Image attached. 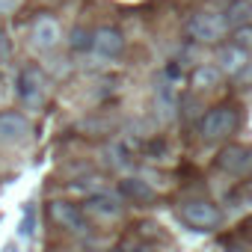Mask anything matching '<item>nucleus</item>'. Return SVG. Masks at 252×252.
Returning <instances> with one entry per match:
<instances>
[{"mask_svg": "<svg viewBox=\"0 0 252 252\" xmlns=\"http://www.w3.org/2000/svg\"><path fill=\"white\" fill-rule=\"evenodd\" d=\"M107 155H110V163L113 166H128L131 163V158H134V146L128 143V140H113L110 146H107Z\"/></svg>", "mask_w": 252, "mask_h": 252, "instance_id": "2eb2a0df", "label": "nucleus"}, {"mask_svg": "<svg viewBox=\"0 0 252 252\" xmlns=\"http://www.w3.org/2000/svg\"><path fill=\"white\" fill-rule=\"evenodd\" d=\"M234 45L240 51H252V24H243V27H234Z\"/></svg>", "mask_w": 252, "mask_h": 252, "instance_id": "dca6fc26", "label": "nucleus"}, {"mask_svg": "<svg viewBox=\"0 0 252 252\" xmlns=\"http://www.w3.org/2000/svg\"><path fill=\"white\" fill-rule=\"evenodd\" d=\"M119 193L125 196V199H131L134 205H146V202H152L158 193H155V187L146 181V178H137V175H131V178H122V184H119Z\"/></svg>", "mask_w": 252, "mask_h": 252, "instance_id": "9b49d317", "label": "nucleus"}, {"mask_svg": "<svg viewBox=\"0 0 252 252\" xmlns=\"http://www.w3.org/2000/svg\"><path fill=\"white\" fill-rule=\"evenodd\" d=\"M3 57H9V39L0 33V60H3Z\"/></svg>", "mask_w": 252, "mask_h": 252, "instance_id": "aec40b11", "label": "nucleus"}, {"mask_svg": "<svg viewBox=\"0 0 252 252\" xmlns=\"http://www.w3.org/2000/svg\"><path fill=\"white\" fill-rule=\"evenodd\" d=\"M18 3H21V0H0V12H12Z\"/></svg>", "mask_w": 252, "mask_h": 252, "instance_id": "6ab92c4d", "label": "nucleus"}, {"mask_svg": "<svg viewBox=\"0 0 252 252\" xmlns=\"http://www.w3.org/2000/svg\"><path fill=\"white\" fill-rule=\"evenodd\" d=\"M225 30H228V24L220 12H196V15L187 18V36L202 42V45L220 42L225 36Z\"/></svg>", "mask_w": 252, "mask_h": 252, "instance_id": "f03ea898", "label": "nucleus"}, {"mask_svg": "<svg viewBox=\"0 0 252 252\" xmlns=\"http://www.w3.org/2000/svg\"><path fill=\"white\" fill-rule=\"evenodd\" d=\"M228 252H243V249H228Z\"/></svg>", "mask_w": 252, "mask_h": 252, "instance_id": "5701e85b", "label": "nucleus"}, {"mask_svg": "<svg viewBox=\"0 0 252 252\" xmlns=\"http://www.w3.org/2000/svg\"><path fill=\"white\" fill-rule=\"evenodd\" d=\"M181 217H184V222H190L196 231H211L214 225H220V211H217V205H211V202H205V199L184 202V205H181Z\"/></svg>", "mask_w": 252, "mask_h": 252, "instance_id": "20e7f679", "label": "nucleus"}, {"mask_svg": "<svg viewBox=\"0 0 252 252\" xmlns=\"http://www.w3.org/2000/svg\"><path fill=\"white\" fill-rule=\"evenodd\" d=\"M30 137V122L21 113H0V146H21Z\"/></svg>", "mask_w": 252, "mask_h": 252, "instance_id": "423d86ee", "label": "nucleus"}, {"mask_svg": "<svg viewBox=\"0 0 252 252\" xmlns=\"http://www.w3.org/2000/svg\"><path fill=\"white\" fill-rule=\"evenodd\" d=\"M71 48H77V51L92 48V36H89L83 27H74V30H71Z\"/></svg>", "mask_w": 252, "mask_h": 252, "instance_id": "f3484780", "label": "nucleus"}, {"mask_svg": "<svg viewBox=\"0 0 252 252\" xmlns=\"http://www.w3.org/2000/svg\"><path fill=\"white\" fill-rule=\"evenodd\" d=\"M60 39H63V30H60L57 18H51V15H39V18L33 21V45H36L39 51H51V48H57Z\"/></svg>", "mask_w": 252, "mask_h": 252, "instance_id": "9d476101", "label": "nucleus"}, {"mask_svg": "<svg viewBox=\"0 0 252 252\" xmlns=\"http://www.w3.org/2000/svg\"><path fill=\"white\" fill-rule=\"evenodd\" d=\"M222 18H225L228 27L252 24V0H234V3H228V9L222 12Z\"/></svg>", "mask_w": 252, "mask_h": 252, "instance_id": "4468645a", "label": "nucleus"}, {"mask_svg": "<svg viewBox=\"0 0 252 252\" xmlns=\"http://www.w3.org/2000/svg\"><path fill=\"white\" fill-rule=\"evenodd\" d=\"M243 205H252V181H246V184L234 193V208H243Z\"/></svg>", "mask_w": 252, "mask_h": 252, "instance_id": "a211bd4d", "label": "nucleus"}, {"mask_svg": "<svg viewBox=\"0 0 252 252\" xmlns=\"http://www.w3.org/2000/svg\"><path fill=\"white\" fill-rule=\"evenodd\" d=\"M15 95L21 98L24 107L30 110H39L45 104V95H48V77L39 65H27L18 71V80H15Z\"/></svg>", "mask_w": 252, "mask_h": 252, "instance_id": "f257e3e1", "label": "nucleus"}, {"mask_svg": "<svg viewBox=\"0 0 252 252\" xmlns=\"http://www.w3.org/2000/svg\"><path fill=\"white\" fill-rule=\"evenodd\" d=\"M51 220H54L57 225L74 231V234H83V231H86V217H83V211H80L77 205H71V202L54 199V202H51Z\"/></svg>", "mask_w": 252, "mask_h": 252, "instance_id": "6e6552de", "label": "nucleus"}, {"mask_svg": "<svg viewBox=\"0 0 252 252\" xmlns=\"http://www.w3.org/2000/svg\"><path fill=\"white\" fill-rule=\"evenodd\" d=\"M3 86H6V80H3V74H0V98H3Z\"/></svg>", "mask_w": 252, "mask_h": 252, "instance_id": "4be33fe9", "label": "nucleus"}, {"mask_svg": "<svg viewBox=\"0 0 252 252\" xmlns=\"http://www.w3.org/2000/svg\"><path fill=\"white\" fill-rule=\"evenodd\" d=\"M86 214L98 217V220H116L122 214V196L110 193V190H98V193H89L86 196Z\"/></svg>", "mask_w": 252, "mask_h": 252, "instance_id": "0eeeda50", "label": "nucleus"}, {"mask_svg": "<svg viewBox=\"0 0 252 252\" xmlns=\"http://www.w3.org/2000/svg\"><path fill=\"white\" fill-rule=\"evenodd\" d=\"M237 128V110L231 104H220L205 113L202 119V137L205 140H222Z\"/></svg>", "mask_w": 252, "mask_h": 252, "instance_id": "7ed1b4c3", "label": "nucleus"}, {"mask_svg": "<svg viewBox=\"0 0 252 252\" xmlns=\"http://www.w3.org/2000/svg\"><path fill=\"white\" fill-rule=\"evenodd\" d=\"M122 51H125V36H122L116 27H101V30L92 36V54H95V57H101V60H116Z\"/></svg>", "mask_w": 252, "mask_h": 252, "instance_id": "1a4fd4ad", "label": "nucleus"}, {"mask_svg": "<svg viewBox=\"0 0 252 252\" xmlns=\"http://www.w3.org/2000/svg\"><path fill=\"white\" fill-rule=\"evenodd\" d=\"M113 252H122V249H113Z\"/></svg>", "mask_w": 252, "mask_h": 252, "instance_id": "b1692460", "label": "nucleus"}, {"mask_svg": "<svg viewBox=\"0 0 252 252\" xmlns=\"http://www.w3.org/2000/svg\"><path fill=\"white\" fill-rule=\"evenodd\" d=\"M131 252H155V249H152V246H134Z\"/></svg>", "mask_w": 252, "mask_h": 252, "instance_id": "412c9836", "label": "nucleus"}, {"mask_svg": "<svg viewBox=\"0 0 252 252\" xmlns=\"http://www.w3.org/2000/svg\"><path fill=\"white\" fill-rule=\"evenodd\" d=\"M217 63H220V71H222V74H231V77L249 65V63H246V51H240L237 45L220 48V54H217Z\"/></svg>", "mask_w": 252, "mask_h": 252, "instance_id": "f8f14e48", "label": "nucleus"}, {"mask_svg": "<svg viewBox=\"0 0 252 252\" xmlns=\"http://www.w3.org/2000/svg\"><path fill=\"white\" fill-rule=\"evenodd\" d=\"M220 169L228 172V175H249L252 172V149L249 146H225L217 158Z\"/></svg>", "mask_w": 252, "mask_h": 252, "instance_id": "39448f33", "label": "nucleus"}, {"mask_svg": "<svg viewBox=\"0 0 252 252\" xmlns=\"http://www.w3.org/2000/svg\"><path fill=\"white\" fill-rule=\"evenodd\" d=\"M220 80H222V71H220V65H211V63L196 65L193 74H190V83H193V89H199V92L220 86Z\"/></svg>", "mask_w": 252, "mask_h": 252, "instance_id": "ddd939ff", "label": "nucleus"}]
</instances>
